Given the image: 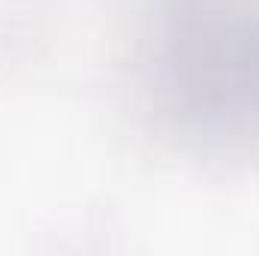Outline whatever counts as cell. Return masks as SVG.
I'll list each match as a JSON object with an SVG mask.
<instances>
[{"label":"cell","instance_id":"1","mask_svg":"<svg viewBox=\"0 0 259 256\" xmlns=\"http://www.w3.org/2000/svg\"><path fill=\"white\" fill-rule=\"evenodd\" d=\"M172 91L208 121H250L259 115V30L253 24H214L193 30L175 49Z\"/></svg>","mask_w":259,"mask_h":256}]
</instances>
